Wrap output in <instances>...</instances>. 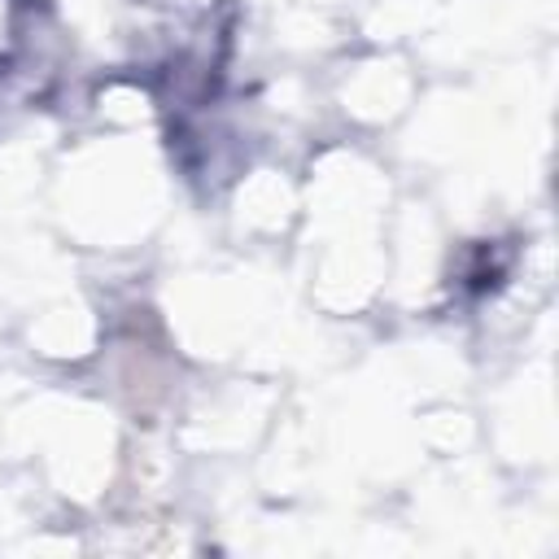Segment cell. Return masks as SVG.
Masks as SVG:
<instances>
[{"label": "cell", "mask_w": 559, "mask_h": 559, "mask_svg": "<svg viewBox=\"0 0 559 559\" xmlns=\"http://www.w3.org/2000/svg\"><path fill=\"white\" fill-rule=\"evenodd\" d=\"M507 271H511V258H502L493 240H480V245L467 249V258L459 266V288H467L472 297H485V293L502 288Z\"/></svg>", "instance_id": "1"}]
</instances>
